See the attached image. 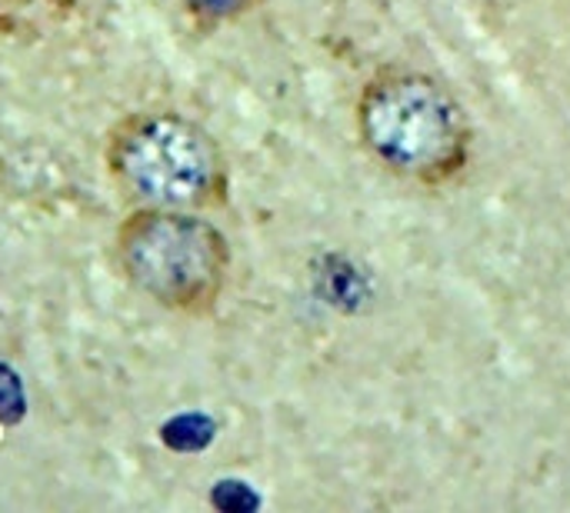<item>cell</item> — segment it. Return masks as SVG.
<instances>
[{
  "label": "cell",
  "instance_id": "1",
  "mask_svg": "<svg viewBox=\"0 0 570 513\" xmlns=\"http://www.w3.org/2000/svg\"><path fill=\"white\" fill-rule=\"evenodd\" d=\"M357 134L381 167L431 190L464 174L474 140L454 93L441 80L407 67H387L364 83Z\"/></svg>",
  "mask_w": 570,
  "mask_h": 513
},
{
  "label": "cell",
  "instance_id": "2",
  "mask_svg": "<svg viewBox=\"0 0 570 513\" xmlns=\"http://www.w3.org/2000/svg\"><path fill=\"white\" fill-rule=\"evenodd\" d=\"M114 180L147 207L200 210L227 197V157L197 120L154 110L124 117L104 150Z\"/></svg>",
  "mask_w": 570,
  "mask_h": 513
},
{
  "label": "cell",
  "instance_id": "3",
  "mask_svg": "<svg viewBox=\"0 0 570 513\" xmlns=\"http://www.w3.org/2000/svg\"><path fill=\"white\" fill-rule=\"evenodd\" d=\"M114 254L144 297L190 317L217 307L230 274L227 237L190 210H134L117 230Z\"/></svg>",
  "mask_w": 570,
  "mask_h": 513
},
{
  "label": "cell",
  "instance_id": "4",
  "mask_svg": "<svg viewBox=\"0 0 570 513\" xmlns=\"http://www.w3.org/2000/svg\"><path fill=\"white\" fill-rule=\"evenodd\" d=\"M77 0H0V33L3 37H33L47 27L63 23L73 13Z\"/></svg>",
  "mask_w": 570,
  "mask_h": 513
},
{
  "label": "cell",
  "instance_id": "5",
  "mask_svg": "<svg viewBox=\"0 0 570 513\" xmlns=\"http://www.w3.org/2000/svg\"><path fill=\"white\" fill-rule=\"evenodd\" d=\"M264 0H180L184 13L200 27V30H217L224 23H234L257 10Z\"/></svg>",
  "mask_w": 570,
  "mask_h": 513
}]
</instances>
